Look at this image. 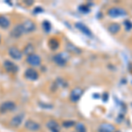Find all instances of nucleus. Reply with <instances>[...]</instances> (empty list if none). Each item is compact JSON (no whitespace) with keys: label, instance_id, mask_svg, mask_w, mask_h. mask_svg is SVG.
<instances>
[{"label":"nucleus","instance_id":"1","mask_svg":"<svg viewBox=\"0 0 132 132\" xmlns=\"http://www.w3.org/2000/svg\"><path fill=\"white\" fill-rule=\"evenodd\" d=\"M53 60L58 66H64L69 60V56L66 53H58L53 57Z\"/></svg>","mask_w":132,"mask_h":132},{"label":"nucleus","instance_id":"2","mask_svg":"<svg viewBox=\"0 0 132 132\" xmlns=\"http://www.w3.org/2000/svg\"><path fill=\"white\" fill-rule=\"evenodd\" d=\"M108 15L112 18H120L127 15V12L121 7H112L108 11Z\"/></svg>","mask_w":132,"mask_h":132},{"label":"nucleus","instance_id":"3","mask_svg":"<svg viewBox=\"0 0 132 132\" xmlns=\"http://www.w3.org/2000/svg\"><path fill=\"white\" fill-rule=\"evenodd\" d=\"M16 108V104L13 101H5L0 105V112L6 113L12 111Z\"/></svg>","mask_w":132,"mask_h":132},{"label":"nucleus","instance_id":"4","mask_svg":"<svg viewBox=\"0 0 132 132\" xmlns=\"http://www.w3.org/2000/svg\"><path fill=\"white\" fill-rule=\"evenodd\" d=\"M83 94V90L80 87H76L71 92V94H70V100L72 102H78L79 101V99L81 98Z\"/></svg>","mask_w":132,"mask_h":132},{"label":"nucleus","instance_id":"5","mask_svg":"<svg viewBox=\"0 0 132 132\" xmlns=\"http://www.w3.org/2000/svg\"><path fill=\"white\" fill-rule=\"evenodd\" d=\"M4 67H5V71L10 72V73H17L19 71V68L17 64H15L13 62L9 60H6L4 62Z\"/></svg>","mask_w":132,"mask_h":132},{"label":"nucleus","instance_id":"6","mask_svg":"<svg viewBox=\"0 0 132 132\" xmlns=\"http://www.w3.org/2000/svg\"><path fill=\"white\" fill-rule=\"evenodd\" d=\"M27 62L32 66H39L41 64V57L36 54H32L27 56Z\"/></svg>","mask_w":132,"mask_h":132},{"label":"nucleus","instance_id":"7","mask_svg":"<svg viewBox=\"0 0 132 132\" xmlns=\"http://www.w3.org/2000/svg\"><path fill=\"white\" fill-rule=\"evenodd\" d=\"M21 25H22L23 30H24V34L31 33L36 29V26L32 20H26Z\"/></svg>","mask_w":132,"mask_h":132},{"label":"nucleus","instance_id":"8","mask_svg":"<svg viewBox=\"0 0 132 132\" xmlns=\"http://www.w3.org/2000/svg\"><path fill=\"white\" fill-rule=\"evenodd\" d=\"M25 77L26 78L31 80V81H35L39 78V74H38L37 71H35V69L29 68L25 71Z\"/></svg>","mask_w":132,"mask_h":132},{"label":"nucleus","instance_id":"9","mask_svg":"<svg viewBox=\"0 0 132 132\" xmlns=\"http://www.w3.org/2000/svg\"><path fill=\"white\" fill-rule=\"evenodd\" d=\"M8 53H9L10 56L12 58L15 59V60H20L22 58V53L16 47H11L8 50Z\"/></svg>","mask_w":132,"mask_h":132},{"label":"nucleus","instance_id":"10","mask_svg":"<svg viewBox=\"0 0 132 132\" xmlns=\"http://www.w3.org/2000/svg\"><path fill=\"white\" fill-rule=\"evenodd\" d=\"M75 27H76L77 28H78L80 32H82V33L84 34L85 35L88 36V37H90V38L93 37V33L91 32V30L88 28V27H86V25L83 24L82 22H77L76 24H75Z\"/></svg>","mask_w":132,"mask_h":132},{"label":"nucleus","instance_id":"11","mask_svg":"<svg viewBox=\"0 0 132 132\" xmlns=\"http://www.w3.org/2000/svg\"><path fill=\"white\" fill-rule=\"evenodd\" d=\"M25 128L30 131H38L41 129V126L38 122H35L33 120H28L25 123Z\"/></svg>","mask_w":132,"mask_h":132},{"label":"nucleus","instance_id":"12","mask_svg":"<svg viewBox=\"0 0 132 132\" xmlns=\"http://www.w3.org/2000/svg\"><path fill=\"white\" fill-rule=\"evenodd\" d=\"M23 34H24V30H23V27L21 24L16 25L15 27L12 28V32H11V35L13 38H20Z\"/></svg>","mask_w":132,"mask_h":132},{"label":"nucleus","instance_id":"13","mask_svg":"<svg viewBox=\"0 0 132 132\" xmlns=\"http://www.w3.org/2000/svg\"><path fill=\"white\" fill-rule=\"evenodd\" d=\"M24 114H19L14 117H12V120H11V125L12 127H19L22 123L23 120H24Z\"/></svg>","mask_w":132,"mask_h":132},{"label":"nucleus","instance_id":"14","mask_svg":"<svg viewBox=\"0 0 132 132\" xmlns=\"http://www.w3.org/2000/svg\"><path fill=\"white\" fill-rule=\"evenodd\" d=\"M46 126L51 132H60V129H61L60 126H59L58 123L54 120L48 121V122H47Z\"/></svg>","mask_w":132,"mask_h":132},{"label":"nucleus","instance_id":"15","mask_svg":"<svg viewBox=\"0 0 132 132\" xmlns=\"http://www.w3.org/2000/svg\"><path fill=\"white\" fill-rule=\"evenodd\" d=\"M99 132H114V126L110 123H102L98 128Z\"/></svg>","mask_w":132,"mask_h":132},{"label":"nucleus","instance_id":"16","mask_svg":"<svg viewBox=\"0 0 132 132\" xmlns=\"http://www.w3.org/2000/svg\"><path fill=\"white\" fill-rule=\"evenodd\" d=\"M10 20L5 16H0V27L2 28H8L10 27Z\"/></svg>","mask_w":132,"mask_h":132},{"label":"nucleus","instance_id":"17","mask_svg":"<svg viewBox=\"0 0 132 132\" xmlns=\"http://www.w3.org/2000/svg\"><path fill=\"white\" fill-rule=\"evenodd\" d=\"M120 29H121L120 25L117 24V23H113V24H111L109 27H108V30H109L110 33L113 34V35L117 34L119 31H120Z\"/></svg>","mask_w":132,"mask_h":132},{"label":"nucleus","instance_id":"18","mask_svg":"<svg viewBox=\"0 0 132 132\" xmlns=\"http://www.w3.org/2000/svg\"><path fill=\"white\" fill-rule=\"evenodd\" d=\"M66 50L68 51H70V52L74 53V54H79V53H81V51H80L79 48H78L72 43H68L67 45H66Z\"/></svg>","mask_w":132,"mask_h":132},{"label":"nucleus","instance_id":"19","mask_svg":"<svg viewBox=\"0 0 132 132\" xmlns=\"http://www.w3.org/2000/svg\"><path fill=\"white\" fill-rule=\"evenodd\" d=\"M24 53L25 54H27V56H29V55H32L34 54V50H35V47H34L32 44H27V46L24 48Z\"/></svg>","mask_w":132,"mask_h":132},{"label":"nucleus","instance_id":"20","mask_svg":"<svg viewBox=\"0 0 132 132\" xmlns=\"http://www.w3.org/2000/svg\"><path fill=\"white\" fill-rule=\"evenodd\" d=\"M48 45H50V48L53 50H56V48H58L59 47V42L56 39H51L50 42H48Z\"/></svg>","mask_w":132,"mask_h":132},{"label":"nucleus","instance_id":"21","mask_svg":"<svg viewBox=\"0 0 132 132\" xmlns=\"http://www.w3.org/2000/svg\"><path fill=\"white\" fill-rule=\"evenodd\" d=\"M76 130L77 132H86V129L83 123H78L76 125Z\"/></svg>","mask_w":132,"mask_h":132},{"label":"nucleus","instance_id":"22","mask_svg":"<svg viewBox=\"0 0 132 132\" xmlns=\"http://www.w3.org/2000/svg\"><path fill=\"white\" fill-rule=\"evenodd\" d=\"M42 27H43V29L45 30L46 32H50V29H51V26H50V23L48 22V21H44L43 23H42Z\"/></svg>","mask_w":132,"mask_h":132},{"label":"nucleus","instance_id":"23","mask_svg":"<svg viewBox=\"0 0 132 132\" xmlns=\"http://www.w3.org/2000/svg\"><path fill=\"white\" fill-rule=\"evenodd\" d=\"M124 26H125V28H126L127 31H130L132 29V22H130L129 20H125L124 22Z\"/></svg>","mask_w":132,"mask_h":132},{"label":"nucleus","instance_id":"24","mask_svg":"<svg viewBox=\"0 0 132 132\" xmlns=\"http://www.w3.org/2000/svg\"><path fill=\"white\" fill-rule=\"evenodd\" d=\"M74 124H75V123H74L73 121H65V122L63 123V127H65V128H70V127L73 126Z\"/></svg>","mask_w":132,"mask_h":132},{"label":"nucleus","instance_id":"25","mask_svg":"<svg viewBox=\"0 0 132 132\" xmlns=\"http://www.w3.org/2000/svg\"><path fill=\"white\" fill-rule=\"evenodd\" d=\"M79 10L83 12H89V8H87L86 6H84V5H81L79 7Z\"/></svg>","mask_w":132,"mask_h":132},{"label":"nucleus","instance_id":"26","mask_svg":"<svg viewBox=\"0 0 132 132\" xmlns=\"http://www.w3.org/2000/svg\"><path fill=\"white\" fill-rule=\"evenodd\" d=\"M0 42H1V36H0Z\"/></svg>","mask_w":132,"mask_h":132}]
</instances>
